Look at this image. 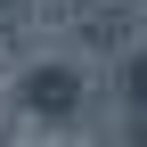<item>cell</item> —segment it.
Returning a JSON list of instances; mask_svg holds the SVG:
<instances>
[{"label":"cell","instance_id":"cell-3","mask_svg":"<svg viewBox=\"0 0 147 147\" xmlns=\"http://www.w3.org/2000/svg\"><path fill=\"white\" fill-rule=\"evenodd\" d=\"M0 8H16V0H0Z\"/></svg>","mask_w":147,"mask_h":147},{"label":"cell","instance_id":"cell-2","mask_svg":"<svg viewBox=\"0 0 147 147\" xmlns=\"http://www.w3.org/2000/svg\"><path fill=\"white\" fill-rule=\"evenodd\" d=\"M123 90H131V106H139V115H147V49H139L131 65H123Z\"/></svg>","mask_w":147,"mask_h":147},{"label":"cell","instance_id":"cell-1","mask_svg":"<svg viewBox=\"0 0 147 147\" xmlns=\"http://www.w3.org/2000/svg\"><path fill=\"white\" fill-rule=\"evenodd\" d=\"M82 74H74V65H33L25 74V115L33 123H74V115H82Z\"/></svg>","mask_w":147,"mask_h":147}]
</instances>
